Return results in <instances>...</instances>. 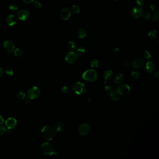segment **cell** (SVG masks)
<instances>
[{"label": "cell", "instance_id": "1", "mask_svg": "<svg viewBox=\"0 0 159 159\" xmlns=\"http://www.w3.org/2000/svg\"><path fill=\"white\" fill-rule=\"evenodd\" d=\"M57 132L51 126H46L41 130V136L42 139L46 141H50L56 136Z\"/></svg>", "mask_w": 159, "mask_h": 159}, {"label": "cell", "instance_id": "2", "mask_svg": "<svg viewBox=\"0 0 159 159\" xmlns=\"http://www.w3.org/2000/svg\"><path fill=\"white\" fill-rule=\"evenodd\" d=\"M41 149L43 153L46 155H57V153L55 151V148L52 144L48 142H45L42 144Z\"/></svg>", "mask_w": 159, "mask_h": 159}, {"label": "cell", "instance_id": "3", "mask_svg": "<svg viewBox=\"0 0 159 159\" xmlns=\"http://www.w3.org/2000/svg\"><path fill=\"white\" fill-rule=\"evenodd\" d=\"M98 73L94 70H88L86 71L82 75V78L86 81L93 82L96 81L98 78Z\"/></svg>", "mask_w": 159, "mask_h": 159}, {"label": "cell", "instance_id": "4", "mask_svg": "<svg viewBox=\"0 0 159 159\" xmlns=\"http://www.w3.org/2000/svg\"><path fill=\"white\" fill-rule=\"evenodd\" d=\"M105 90L112 100L118 101L120 99V95L117 93V90L111 86L106 85L105 86Z\"/></svg>", "mask_w": 159, "mask_h": 159}, {"label": "cell", "instance_id": "5", "mask_svg": "<svg viewBox=\"0 0 159 159\" xmlns=\"http://www.w3.org/2000/svg\"><path fill=\"white\" fill-rule=\"evenodd\" d=\"M41 92L39 88L37 86H33L30 88L27 93L28 98L30 99H36L39 97Z\"/></svg>", "mask_w": 159, "mask_h": 159}, {"label": "cell", "instance_id": "6", "mask_svg": "<svg viewBox=\"0 0 159 159\" xmlns=\"http://www.w3.org/2000/svg\"><path fill=\"white\" fill-rule=\"evenodd\" d=\"M73 90L75 93L78 95H82L86 90L85 86L83 83L78 82L75 83L73 86Z\"/></svg>", "mask_w": 159, "mask_h": 159}, {"label": "cell", "instance_id": "7", "mask_svg": "<svg viewBox=\"0 0 159 159\" xmlns=\"http://www.w3.org/2000/svg\"><path fill=\"white\" fill-rule=\"evenodd\" d=\"M116 90L120 96H126L130 92V87L127 84H120L117 86Z\"/></svg>", "mask_w": 159, "mask_h": 159}, {"label": "cell", "instance_id": "8", "mask_svg": "<svg viewBox=\"0 0 159 159\" xmlns=\"http://www.w3.org/2000/svg\"><path fill=\"white\" fill-rule=\"evenodd\" d=\"M78 55L73 51H70L66 54L65 59L66 62L69 64L74 63L78 59Z\"/></svg>", "mask_w": 159, "mask_h": 159}, {"label": "cell", "instance_id": "9", "mask_svg": "<svg viewBox=\"0 0 159 159\" xmlns=\"http://www.w3.org/2000/svg\"><path fill=\"white\" fill-rule=\"evenodd\" d=\"M5 126L7 129L12 130L15 128L17 125V121L14 118H9L5 122Z\"/></svg>", "mask_w": 159, "mask_h": 159}, {"label": "cell", "instance_id": "10", "mask_svg": "<svg viewBox=\"0 0 159 159\" xmlns=\"http://www.w3.org/2000/svg\"><path fill=\"white\" fill-rule=\"evenodd\" d=\"M30 13L28 10L22 9L20 10L17 13L18 19L21 21H25L29 18Z\"/></svg>", "mask_w": 159, "mask_h": 159}, {"label": "cell", "instance_id": "11", "mask_svg": "<svg viewBox=\"0 0 159 159\" xmlns=\"http://www.w3.org/2000/svg\"><path fill=\"white\" fill-rule=\"evenodd\" d=\"M90 131V126L87 124H82L78 128V132L82 136L87 135Z\"/></svg>", "mask_w": 159, "mask_h": 159}, {"label": "cell", "instance_id": "12", "mask_svg": "<svg viewBox=\"0 0 159 159\" xmlns=\"http://www.w3.org/2000/svg\"><path fill=\"white\" fill-rule=\"evenodd\" d=\"M71 15V11L67 8H64L61 9L60 12V17L63 20H67Z\"/></svg>", "mask_w": 159, "mask_h": 159}, {"label": "cell", "instance_id": "13", "mask_svg": "<svg viewBox=\"0 0 159 159\" xmlns=\"http://www.w3.org/2000/svg\"><path fill=\"white\" fill-rule=\"evenodd\" d=\"M131 14L133 18L137 19L142 15L143 10L140 7H136L132 10Z\"/></svg>", "mask_w": 159, "mask_h": 159}, {"label": "cell", "instance_id": "14", "mask_svg": "<svg viewBox=\"0 0 159 159\" xmlns=\"http://www.w3.org/2000/svg\"><path fill=\"white\" fill-rule=\"evenodd\" d=\"M3 47L6 51L8 52L14 51L15 48V44L12 41L9 40H6L3 42Z\"/></svg>", "mask_w": 159, "mask_h": 159}, {"label": "cell", "instance_id": "15", "mask_svg": "<svg viewBox=\"0 0 159 159\" xmlns=\"http://www.w3.org/2000/svg\"><path fill=\"white\" fill-rule=\"evenodd\" d=\"M144 60L141 58H136L133 60L132 65L135 69H140L144 65Z\"/></svg>", "mask_w": 159, "mask_h": 159}, {"label": "cell", "instance_id": "16", "mask_svg": "<svg viewBox=\"0 0 159 159\" xmlns=\"http://www.w3.org/2000/svg\"><path fill=\"white\" fill-rule=\"evenodd\" d=\"M63 123L59 121L54 122L52 124V128L54 129V130L57 133L61 132L63 129Z\"/></svg>", "mask_w": 159, "mask_h": 159}, {"label": "cell", "instance_id": "17", "mask_svg": "<svg viewBox=\"0 0 159 159\" xmlns=\"http://www.w3.org/2000/svg\"><path fill=\"white\" fill-rule=\"evenodd\" d=\"M16 17L13 15H9L6 18V23L10 26L15 25L16 23Z\"/></svg>", "mask_w": 159, "mask_h": 159}, {"label": "cell", "instance_id": "18", "mask_svg": "<svg viewBox=\"0 0 159 159\" xmlns=\"http://www.w3.org/2000/svg\"><path fill=\"white\" fill-rule=\"evenodd\" d=\"M113 72L111 70H108L105 71L103 73V78L105 80V83L106 82L109 80L110 79H111L113 76Z\"/></svg>", "mask_w": 159, "mask_h": 159}, {"label": "cell", "instance_id": "19", "mask_svg": "<svg viewBox=\"0 0 159 159\" xmlns=\"http://www.w3.org/2000/svg\"><path fill=\"white\" fill-rule=\"evenodd\" d=\"M145 69L147 72L148 73H151L153 72L155 69V64L153 62H148L145 66Z\"/></svg>", "mask_w": 159, "mask_h": 159}, {"label": "cell", "instance_id": "20", "mask_svg": "<svg viewBox=\"0 0 159 159\" xmlns=\"http://www.w3.org/2000/svg\"><path fill=\"white\" fill-rule=\"evenodd\" d=\"M124 77L122 74L118 73L114 77V82L116 84H120L124 80Z\"/></svg>", "mask_w": 159, "mask_h": 159}, {"label": "cell", "instance_id": "21", "mask_svg": "<svg viewBox=\"0 0 159 159\" xmlns=\"http://www.w3.org/2000/svg\"><path fill=\"white\" fill-rule=\"evenodd\" d=\"M77 36L79 38H84L86 36V32L84 29L80 28L77 31Z\"/></svg>", "mask_w": 159, "mask_h": 159}, {"label": "cell", "instance_id": "22", "mask_svg": "<svg viewBox=\"0 0 159 159\" xmlns=\"http://www.w3.org/2000/svg\"><path fill=\"white\" fill-rule=\"evenodd\" d=\"M148 36L151 39H156L157 32L155 30H151L148 32Z\"/></svg>", "mask_w": 159, "mask_h": 159}, {"label": "cell", "instance_id": "23", "mask_svg": "<svg viewBox=\"0 0 159 159\" xmlns=\"http://www.w3.org/2000/svg\"><path fill=\"white\" fill-rule=\"evenodd\" d=\"M67 48L70 51H73L76 49L77 46L75 42L73 41H70L67 43Z\"/></svg>", "mask_w": 159, "mask_h": 159}, {"label": "cell", "instance_id": "24", "mask_svg": "<svg viewBox=\"0 0 159 159\" xmlns=\"http://www.w3.org/2000/svg\"><path fill=\"white\" fill-rule=\"evenodd\" d=\"M85 48L83 46H80L78 48L77 50L76 54H77L78 57H81L85 53Z\"/></svg>", "mask_w": 159, "mask_h": 159}, {"label": "cell", "instance_id": "25", "mask_svg": "<svg viewBox=\"0 0 159 159\" xmlns=\"http://www.w3.org/2000/svg\"><path fill=\"white\" fill-rule=\"evenodd\" d=\"M131 74L132 78L135 79H139L140 77V72L137 70H132L131 72Z\"/></svg>", "mask_w": 159, "mask_h": 159}, {"label": "cell", "instance_id": "26", "mask_svg": "<svg viewBox=\"0 0 159 159\" xmlns=\"http://www.w3.org/2000/svg\"><path fill=\"white\" fill-rule=\"evenodd\" d=\"M14 55L16 57H21L24 53V52L20 48H16L15 50H14Z\"/></svg>", "mask_w": 159, "mask_h": 159}, {"label": "cell", "instance_id": "27", "mask_svg": "<svg viewBox=\"0 0 159 159\" xmlns=\"http://www.w3.org/2000/svg\"><path fill=\"white\" fill-rule=\"evenodd\" d=\"M90 66L93 68H97L99 65V62L97 59L94 58L90 60Z\"/></svg>", "mask_w": 159, "mask_h": 159}, {"label": "cell", "instance_id": "28", "mask_svg": "<svg viewBox=\"0 0 159 159\" xmlns=\"http://www.w3.org/2000/svg\"><path fill=\"white\" fill-rule=\"evenodd\" d=\"M71 10L73 13L77 14H78L80 11V7L78 5H72V6Z\"/></svg>", "mask_w": 159, "mask_h": 159}, {"label": "cell", "instance_id": "29", "mask_svg": "<svg viewBox=\"0 0 159 159\" xmlns=\"http://www.w3.org/2000/svg\"><path fill=\"white\" fill-rule=\"evenodd\" d=\"M16 97L18 98V99L22 100L25 98L26 94L24 92L19 91V92H18L17 93H16Z\"/></svg>", "mask_w": 159, "mask_h": 159}, {"label": "cell", "instance_id": "30", "mask_svg": "<svg viewBox=\"0 0 159 159\" xmlns=\"http://www.w3.org/2000/svg\"><path fill=\"white\" fill-rule=\"evenodd\" d=\"M143 57L146 59H149L152 57V55L149 51L146 50L143 52Z\"/></svg>", "mask_w": 159, "mask_h": 159}, {"label": "cell", "instance_id": "31", "mask_svg": "<svg viewBox=\"0 0 159 159\" xmlns=\"http://www.w3.org/2000/svg\"><path fill=\"white\" fill-rule=\"evenodd\" d=\"M61 92L64 94H67L70 93V88L67 86H63L61 88Z\"/></svg>", "mask_w": 159, "mask_h": 159}, {"label": "cell", "instance_id": "32", "mask_svg": "<svg viewBox=\"0 0 159 159\" xmlns=\"http://www.w3.org/2000/svg\"><path fill=\"white\" fill-rule=\"evenodd\" d=\"M153 20L154 22H158L159 20V14L158 11H155L153 16Z\"/></svg>", "mask_w": 159, "mask_h": 159}, {"label": "cell", "instance_id": "33", "mask_svg": "<svg viewBox=\"0 0 159 159\" xmlns=\"http://www.w3.org/2000/svg\"><path fill=\"white\" fill-rule=\"evenodd\" d=\"M9 9L12 11L17 10L19 9V6L18 4L16 3H12L9 6Z\"/></svg>", "mask_w": 159, "mask_h": 159}, {"label": "cell", "instance_id": "34", "mask_svg": "<svg viewBox=\"0 0 159 159\" xmlns=\"http://www.w3.org/2000/svg\"><path fill=\"white\" fill-rule=\"evenodd\" d=\"M5 73L6 74V75L8 76H9V77H11L14 74V72L13 71V70L11 69H10V68H8V69H6L5 70Z\"/></svg>", "mask_w": 159, "mask_h": 159}, {"label": "cell", "instance_id": "35", "mask_svg": "<svg viewBox=\"0 0 159 159\" xmlns=\"http://www.w3.org/2000/svg\"><path fill=\"white\" fill-rule=\"evenodd\" d=\"M143 17H144V19H145L146 21H150L151 18V14H150L149 12H146L144 14Z\"/></svg>", "mask_w": 159, "mask_h": 159}, {"label": "cell", "instance_id": "36", "mask_svg": "<svg viewBox=\"0 0 159 159\" xmlns=\"http://www.w3.org/2000/svg\"><path fill=\"white\" fill-rule=\"evenodd\" d=\"M6 128L5 126L0 125V135H3L5 134L6 131Z\"/></svg>", "mask_w": 159, "mask_h": 159}, {"label": "cell", "instance_id": "37", "mask_svg": "<svg viewBox=\"0 0 159 159\" xmlns=\"http://www.w3.org/2000/svg\"><path fill=\"white\" fill-rule=\"evenodd\" d=\"M135 3L138 6L141 7L144 5V0H135Z\"/></svg>", "mask_w": 159, "mask_h": 159}, {"label": "cell", "instance_id": "38", "mask_svg": "<svg viewBox=\"0 0 159 159\" xmlns=\"http://www.w3.org/2000/svg\"><path fill=\"white\" fill-rule=\"evenodd\" d=\"M34 6L36 9H39L41 7V3H40L38 1H35L34 3Z\"/></svg>", "mask_w": 159, "mask_h": 159}, {"label": "cell", "instance_id": "39", "mask_svg": "<svg viewBox=\"0 0 159 159\" xmlns=\"http://www.w3.org/2000/svg\"><path fill=\"white\" fill-rule=\"evenodd\" d=\"M123 65L126 68H129L132 65V63H131L130 61H126L124 63Z\"/></svg>", "mask_w": 159, "mask_h": 159}, {"label": "cell", "instance_id": "40", "mask_svg": "<svg viewBox=\"0 0 159 159\" xmlns=\"http://www.w3.org/2000/svg\"><path fill=\"white\" fill-rule=\"evenodd\" d=\"M113 53L114 55H115V56H117L118 55H119V53H120V49L118 48H115L113 51Z\"/></svg>", "mask_w": 159, "mask_h": 159}, {"label": "cell", "instance_id": "41", "mask_svg": "<svg viewBox=\"0 0 159 159\" xmlns=\"http://www.w3.org/2000/svg\"><path fill=\"white\" fill-rule=\"evenodd\" d=\"M4 121L5 120L4 117L2 115H0V125H2L3 123H4Z\"/></svg>", "mask_w": 159, "mask_h": 159}, {"label": "cell", "instance_id": "42", "mask_svg": "<svg viewBox=\"0 0 159 159\" xmlns=\"http://www.w3.org/2000/svg\"><path fill=\"white\" fill-rule=\"evenodd\" d=\"M149 8H150V9H151V10H152V11H156V6H155V5H151L149 6Z\"/></svg>", "mask_w": 159, "mask_h": 159}, {"label": "cell", "instance_id": "43", "mask_svg": "<svg viewBox=\"0 0 159 159\" xmlns=\"http://www.w3.org/2000/svg\"><path fill=\"white\" fill-rule=\"evenodd\" d=\"M153 76L155 78H157V79H159V73L158 71H156L155 72H154V73L153 74Z\"/></svg>", "mask_w": 159, "mask_h": 159}, {"label": "cell", "instance_id": "44", "mask_svg": "<svg viewBox=\"0 0 159 159\" xmlns=\"http://www.w3.org/2000/svg\"><path fill=\"white\" fill-rule=\"evenodd\" d=\"M35 0H23L24 3H27V4H30L34 2Z\"/></svg>", "mask_w": 159, "mask_h": 159}, {"label": "cell", "instance_id": "45", "mask_svg": "<svg viewBox=\"0 0 159 159\" xmlns=\"http://www.w3.org/2000/svg\"><path fill=\"white\" fill-rule=\"evenodd\" d=\"M4 73V71H3V69L0 67V78L3 76Z\"/></svg>", "mask_w": 159, "mask_h": 159}, {"label": "cell", "instance_id": "46", "mask_svg": "<svg viewBox=\"0 0 159 159\" xmlns=\"http://www.w3.org/2000/svg\"><path fill=\"white\" fill-rule=\"evenodd\" d=\"M30 99L29 98H28L25 100V103L26 104H28L30 103Z\"/></svg>", "mask_w": 159, "mask_h": 159}, {"label": "cell", "instance_id": "47", "mask_svg": "<svg viewBox=\"0 0 159 159\" xmlns=\"http://www.w3.org/2000/svg\"><path fill=\"white\" fill-rule=\"evenodd\" d=\"M112 1H116L117 0H112Z\"/></svg>", "mask_w": 159, "mask_h": 159}]
</instances>
